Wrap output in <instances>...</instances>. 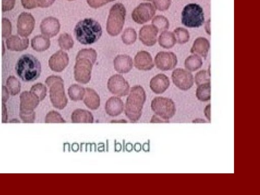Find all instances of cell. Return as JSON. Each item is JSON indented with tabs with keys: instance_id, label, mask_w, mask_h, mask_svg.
Instances as JSON below:
<instances>
[{
	"instance_id": "1",
	"label": "cell",
	"mask_w": 260,
	"mask_h": 195,
	"mask_svg": "<svg viewBox=\"0 0 260 195\" xmlns=\"http://www.w3.org/2000/svg\"><path fill=\"white\" fill-rule=\"evenodd\" d=\"M96 52L92 48L80 50L76 57L74 78L82 84L88 83L91 79L92 68L96 59Z\"/></svg>"
},
{
	"instance_id": "2",
	"label": "cell",
	"mask_w": 260,
	"mask_h": 195,
	"mask_svg": "<svg viewBox=\"0 0 260 195\" xmlns=\"http://www.w3.org/2000/svg\"><path fill=\"white\" fill-rule=\"evenodd\" d=\"M146 95L144 88L140 85L131 88L124 105V113L132 122L138 121L141 117Z\"/></svg>"
},
{
	"instance_id": "3",
	"label": "cell",
	"mask_w": 260,
	"mask_h": 195,
	"mask_svg": "<svg viewBox=\"0 0 260 195\" xmlns=\"http://www.w3.org/2000/svg\"><path fill=\"white\" fill-rule=\"evenodd\" d=\"M15 69L17 76L24 82H32L37 80L41 73L39 60L30 54L22 55L17 60Z\"/></svg>"
},
{
	"instance_id": "4",
	"label": "cell",
	"mask_w": 260,
	"mask_h": 195,
	"mask_svg": "<svg viewBox=\"0 0 260 195\" xmlns=\"http://www.w3.org/2000/svg\"><path fill=\"white\" fill-rule=\"evenodd\" d=\"M76 39L82 44L90 45L96 42L102 35L100 23L91 18L79 21L74 28Z\"/></svg>"
},
{
	"instance_id": "5",
	"label": "cell",
	"mask_w": 260,
	"mask_h": 195,
	"mask_svg": "<svg viewBox=\"0 0 260 195\" xmlns=\"http://www.w3.org/2000/svg\"><path fill=\"white\" fill-rule=\"evenodd\" d=\"M49 88V98L53 106L59 110L64 109L68 104L63 79L58 76L51 75L45 80Z\"/></svg>"
},
{
	"instance_id": "6",
	"label": "cell",
	"mask_w": 260,
	"mask_h": 195,
	"mask_svg": "<svg viewBox=\"0 0 260 195\" xmlns=\"http://www.w3.org/2000/svg\"><path fill=\"white\" fill-rule=\"evenodd\" d=\"M205 22L204 13L202 7L196 3L185 5L181 12V23L188 28H198Z\"/></svg>"
},
{
	"instance_id": "7",
	"label": "cell",
	"mask_w": 260,
	"mask_h": 195,
	"mask_svg": "<svg viewBox=\"0 0 260 195\" xmlns=\"http://www.w3.org/2000/svg\"><path fill=\"white\" fill-rule=\"evenodd\" d=\"M126 10L121 3H116L111 8L108 18L106 29L112 36L118 35L122 30L124 23Z\"/></svg>"
},
{
	"instance_id": "8",
	"label": "cell",
	"mask_w": 260,
	"mask_h": 195,
	"mask_svg": "<svg viewBox=\"0 0 260 195\" xmlns=\"http://www.w3.org/2000/svg\"><path fill=\"white\" fill-rule=\"evenodd\" d=\"M151 108L155 115L165 120H169L176 113L174 102L166 97H155L151 102Z\"/></svg>"
},
{
	"instance_id": "9",
	"label": "cell",
	"mask_w": 260,
	"mask_h": 195,
	"mask_svg": "<svg viewBox=\"0 0 260 195\" xmlns=\"http://www.w3.org/2000/svg\"><path fill=\"white\" fill-rule=\"evenodd\" d=\"M171 79L173 84L183 91L189 90L194 83V78L191 72L181 68L173 70Z\"/></svg>"
},
{
	"instance_id": "10",
	"label": "cell",
	"mask_w": 260,
	"mask_h": 195,
	"mask_svg": "<svg viewBox=\"0 0 260 195\" xmlns=\"http://www.w3.org/2000/svg\"><path fill=\"white\" fill-rule=\"evenodd\" d=\"M156 9L150 3H142L135 8L132 12L133 20L140 24L150 21L155 15Z\"/></svg>"
},
{
	"instance_id": "11",
	"label": "cell",
	"mask_w": 260,
	"mask_h": 195,
	"mask_svg": "<svg viewBox=\"0 0 260 195\" xmlns=\"http://www.w3.org/2000/svg\"><path fill=\"white\" fill-rule=\"evenodd\" d=\"M178 63L176 55L171 51H160L154 57V64L162 71L174 70Z\"/></svg>"
},
{
	"instance_id": "12",
	"label": "cell",
	"mask_w": 260,
	"mask_h": 195,
	"mask_svg": "<svg viewBox=\"0 0 260 195\" xmlns=\"http://www.w3.org/2000/svg\"><path fill=\"white\" fill-rule=\"evenodd\" d=\"M109 91L119 96H124L129 93V85L125 79L119 74L110 77L107 82Z\"/></svg>"
},
{
	"instance_id": "13",
	"label": "cell",
	"mask_w": 260,
	"mask_h": 195,
	"mask_svg": "<svg viewBox=\"0 0 260 195\" xmlns=\"http://www.w3.org/2000/svg\"><path fill=\"white\" fill-rule=\"evenodd\" d=\"M35 26V19L33 16L27 12H22L18 17L17 32L21 37L27 38L33 31Z\"/></svg>"
},
{
	"instance_id": "14",
	"label": "cell",
	"mask_w": 260,
	"mask_h": 195,
	"mask_svg": "<svg viewBox=\"0 0 260 195\" xmlns=\"http://www.w3.org/2000/svg\"><path fill=\"white\" fill-rule=\"evenodd\" d=\"M69 62V58L68 54L60 50L57 51L50 57L48 64L53 71L60 72L66 68Z\"/></svg>"
},
{
	"instance_id": "15",
	"label": "cell",
	"mask_w": 260,
	"mask_h": 195,
	"mask_svg": "<svg viewBox=\"0 0 260 195\" xmlns=\"http://www.w3.org/2000/svg\"><path fill=\"white\" fill-rule=\"evenodd\" d=\"M40 27L43 35L49 38L54 37L58 33L60 25L57 18L50 16L42 21Z\"/></svg>"
},
{
	"instance_id": "16",
	"label": "cell",
	"mask_w": 260,
	"mask_h": 195,
	"mask_svg": "<svg viewBox=\"0 0 260 195\" xmlns=\"http://www.w3.org/2000/svg\"><path fill=\"white\" fill-rule=\"evenodd\" d=\"M158 30L152 24L144 25L139 30V39L147 46H152L157 42Z\"/></svg>"
},
{
	"instance_id": "17",
	"label": "cell",
	"mask_w": 260,
	"mask_h": 195,
	"mask_svg": "<svg viewBox=\"0 0 260 195\" xmlns=\"http://www.w3.org/2000/svg\"><path fill=\"white\" fill-rule=\"evenodd\" d=\"M170 82L168 77L164 74L154 76L150 81L151 90L155 94H161L169 88Z\"/></svg>"
},
{
	"instance_id": "18",
	"label": "cell",
	"mask_w": 260,
	"mask_h": 195,
	"mask_svg": "<svg viewBox=\"0 0 260 195\" xmlns=\"http://www.w3.org/2000/svg\"><path fill=\"white\" fill-rule=\"evenodd\" d=\"M19 97L20 110L32 111L40 102L39 98L30 90L23 91Z\"/></svg>"
},
{
	"instance_id": "19",
	"label": "cell",
	"mask_w": 260,
	"mask_h": 195,
	"mask_svg": "<svg viewBox=\"0 0 260 195\" xmlns=\"http://www.w3.org/2000/svg\"><path fill=\"white\" fill-rule=\"evenodd\" d=\"M134 65L140 70H151L154 66L150 54L146 51L138 52L134 58Z\"/></svg>"
},
{
	"instance_id": "20",
	"label": "cell",
	"mask_w": 260,
	"mask_h": 195,
	"mask_svg": "<svg viewBox=\"0 0 260 195\" xmlns=\"http://www.w3.org/2000/svg\"><path fill=\"white\" fill-rule=\"evenodd\" d=\"M124 108V105L123 101L117 96L110 97L105 103V111L111 117H116L120 115L123 111Z\"/></svg>"
},
{
	"instance_id": "21",
	"label": "cell",
	"mask_w": 260,
	"mask_h": 195,
	"mask_svg": "<svg viewBox=\"0 0 260 195\" xmlns=\"http://www.w3.org/2000/svg\"><path fill=\"white\" fill-rule=\"evenodd\" d=\"M210 47V42L206 38L200 37L195 39L190 52L191 54L199 55L202 58H206Z\"/></svg>"
},
{
	"instance_id": "22",
	"label": "cell",
	"mask_w": 260,
	"mask_h": 195,
	"mask_svg": "<svg viewBox=\"0 0 260 195\" xmlns=\"http://www.w3.org/2000/svg\"><path fill=\"white\" fill-rule=\"evenodd\" d=\"M7 48L13 51H22L27 48L29 45V40L27 38H23L12 35L6 39Z\"/></svg>"
},
{
	"instance_id": "23",
	"label": "cell",
	"mask_w": 260,
	"mask_h": 195,
	"mask_svg": "<svg viewBox=\"0 0 260 195\" xmlns=\"http://www.w3.org/2000/svg\"><path fill=\"white\" fill-rule=\"evenodd\" d=\"M114 66L117 72L127 73L133 68L132 58L127 55H118L114 60Z\"/></svg>"
},
{
	"instance_id": "24",
	"label": "cell",
	"mask_w": 260,
	"mask_h": 195,
	"mask_svg": "<svg viewBox=\"0 0 260 195\" xmlns=\"http://www.w3.org/2000/svg\"><path fill=\"white\" fill-rule=\"evenodd\" d=\"M85 106L91 110H97L100 106V98L96 92L92 88L85 89V94L83 98Z\"/></svg>"
},
{
	"instance_id": "25",
	"label": "cell",
	"mask_w": 260,
	"mask_h": 195,
	"mask_svg": "<svg viewBox=\"0 0 260 195\" xmlns=\"http://www.w3.org/2000/svg\"><path fill=\"white\" fill-rule=\"evenodd\" d=\"M72 123H93L94 120L92 113L85 109H77L73 111L71 116Z\"/></svg>"
},
{
	"instance_id": "26",
	"label": "cell",
	"mask_w": 260,
	"mask_h": 195,
	"mask_svg": "<svg viewBox=\"0 0 260 195\" xmlns=\"http://www.w3.org/2000/svg\"><path fill=\"white\" fill-rule=\"evenodd\" d=\"M158 42L160 47L165 49H171L176 43V40L173 32L165 30L160 32Z\"/></svg>"
},
{
	"instance_id": "27",
	"label": "cell",
	"mask_w": 260,
	"mask_h": 195,
	"mask_svg": "<svg viewBox=\"0 0 260 195\" xmlns=\"http://www.w3.org/2000/svg\"><path fill=\"white\" fill-rule=\"evenodd\" d=\"M50 45L49 39L44 35L35 36L31 41V47L37 52H42L47 50Z\"/></svg>"
},
{
	"instance_id": "28",
	"label": "cell",
	"mask_w": 260,
	"mask_h": 195,
	"mask_svg": "<svg viewBox=\"0 0 260 195\" xmlns=\"http://www.w3.org/2000/svg\"><path fill=\"white\" fill-rule=\"evenodd\" d=\"M203 63V59L201 56L192 54L186 58L184 64L186 70L192 72L200 69L202 67Z\"/></svg>"
},
{
	"instance_id": "29",
	"label": "cell",
	"mask_w": 260,
	"mask_h": 195,
	"mask_svg": "<svg viewBox=\"0 0 260 195\" xmlns=\"http://www.w3.org/2000/svg\"><path fill=\"white\" fill-rule=\"evenodd\" d=\"M210 82L201 84L197 86L196 96L198 100L202 102H207L210 100Z\"/></svg>"
},
{
	"instance_id": "30",
	"label": "cell",
	"mask_w": 260,
	"mask_h": 195,
	"mask_svg": "<svg viewBox=\"0 0 260 195\" xmlns=\"http://www.w3.org/2000/svg\"><path fill=\"white\" fill-rule=\"evenodd\" d=\"M68 93L70 99L73 101H81L85 94V89L77 84L71 85L68 88Z\"/></svg>"
},
{
	"instance_id": "31",
	"label": "cell",
	"mask_w": 260,
	"mask_h": 195,
	"mask_svg": "<svg viewBox=\"0 0 260 195\" xmlns=\"http://www.w3.org/2000/svg\"><path fill=\"white\" fill-rule=\"evenodd\" d=\"M151 23L157 29L158 32H160L168 30L170 26L168 19L162 15H158L153 17Z\"/></svg>"
},
{
	"instance_id": "32",
	"label": "cell",
	"mask_w": 260,
	"mask_h": 195,
	"mask_svg": "<svg viewBox=\"0 0 260 195\" xmlns=\"http://www.w3.org/2000/svg\"><path fill=\"white\" fill-rule=\"evenodd\" d=\"M173 33L175 35L176 43L180 45L184 44L188 42L190 38V35L188 30L182 27L176 28Z\"/></svg>"
},
{
	"instance_id": "33",
	"label": "cell",
	"mask_w": 260,
	"mask_h": 195,
	"mask_svg": "<svg viewBox=\"0 0 260 195\" xmlns=\"http://www.w3.org/2000/svg\"><path fill=\"white\" fill-rule=\"evenodd\" d=\"M7 87L12 95H15L21 90V84L19 81L14 76H9L6 81Z\"/></svg>"
},
{
	"instance_id": "34",
	"label": "cell",
	"mask_w": 260,
	"mask_h": 195,
	"mask_svg": "<svg viewBox=\"0 0 260 195\" xmlns=\"http://www.w3.org/2000/svg\"><path fill=\"white\" fill-rule=\"evenodd\" d=\"M58 43L60 48L63 50H69L74 45V41L71 36L67 33L61 34L58 39Z\"/></svg>"
},
{
	"instance_id": "35",
	"label": "cell",
	"mask_w": 260,
	"mask_h": 195,
	"mask_svg": "<svg viewBox=\"0 0 260 195\" xmlns=\"http://www.w3.org/2000/svg\"><path fill=\"white\" fill-rule=\"evenodd\" d=\"M194 82L198 86L203 83L210 82V72L209 68L207 70H201L198 72L194 76Z\"/></svg>"
},
{
	"instance_id": "36",
	"label": "cell",
	"mask_w": 260,
	"mask_h": 195,
	"mask_svg": "<svg viewBox=\"0 0 260 195\" xmlns=\"http://www.w3.org/2000/svg\"><path fill=\"white\" fill-rule=\"evenodd\" d=\"M30 91L35 94L40 100L43 101L47 94V88L43 84L37 83L33 85Z\"/></svg>"
},
{
	"instance_id": "37",
	"label": "cell",
	"mask_w": 260,
	"mask_h": 195,
	"mask_svg": "<svg viewBox=\"0 0 260 195\" xmlns=\"http://www.w3.org/2000/svg\"><path fill=\"white\" fill-rule=\"evenodd\" d=\"M122 42L126 45L133 44L137 39V33L134 29L127 28L125 29L121 36Z\"/></svg>"
},
{
	"instance_id": "38",
	"label": "cell",
	"mask_w": 260,
	"mask_h": 195,
	"mask_svg": "<svg viewBox=\"0 0 260 195\" xmlns=\"http://www.w3.org/2000/svg\"><path fill=\"white\" fill-rule=\"evenodd\" d=\"M45 123H66V120L61 115L56 111H50L46 115Z\"/></svg>"
},
{
	"instance_id": "39",
	"label": "cell",
	"mask_w": 260,
	"mask_h": 195,
	"mask_svg": "<svg viewBox=\"0 0 260 195\" xmlns=\"http://www.w3.org/2000/svg\"><path fill=\"white\" fill-rule=\"evenodd\" d=\"M19 116L24 123H32L35 120L36 114L34 110H20Z\"/></svg>"
},
{
	"instance_id": "40",
	"label": "cell",
	"mask_w": 260,
	"mask_h": 195,
	"mask_svg": "<svg viewBox=\"0 0 260 195\" xmlns=\"http://www.w3.org/2000/svg\"><path fill=\"white\" fill-rule=\"evenodd\" d=\"M2 37L8 38L12 33V24L10 21L7 18H2Z\"/></svg>"
},
{
	"instance_id": "41",
	"label": "cell",
	"mask_w": 260,
	"mask_h": 195,
	"mask_svg": "<svg viewBox=\"0 0 260 195\" xmlns=\"http://www.w3.org/2000/svg\"><path fill=\"white\" fill-rule=\"evenodd\" d=\"M152 3L155 9L160 11H165L170 8L171 0H152Z\"/></svg>"
},
{
	"instance_id": "42",
	"label": "cell",
	"mask_w": 260,
	"mask_h": 195,
	"mask_svg": "<svg viewBox=\"0 0 260 195\" xmlns=\"http://www.w3.org/2000/svg\"><path fill=\"white\" fill-rule=\"evenodd\" d=\"M114 1L115 0H86L89 6L93 8H99Z\"/></svg>"
},
{
	"instance_id": "43",
	"label": "cell",
	"mask_w": 260,
	"mask_h": 195,
	"mask_svg": "<svg viewBox=\"0 0 260 195\" xmlns=\"http://www.w3.org/2000/svg\"><path fill=\"white\" fill-rule=\"evenodd\" d=\"M15 4V0H2V11L6 12L13 9Z\"/></svg>"
},
{
	"instance_id": "44",
	"label": "cell",
	"mask_w": 260,
	"mask_h": 195,
	"mask_svg": "<svg viewBox=\"0 0 260 195\" xmlns=\"http://www.w3.org/2000/svg\"><path fill=\"white\" fill-rule=\"evenodd\" d=\"M21 3L26 9H32L38 7V0H21Z\"/></svg>"
},
{
	"instance_id": "45",
	"label": "cell",
	"mask_w": 260,
	"mask_h": 195,
	"mask_svg": "<svg viewBox=\"0 0 260 195\" xmlns=\"http://www.w3.org/2000/svg\"><path fill=\"white\" fill-rule=\"evenodd\" d=\"M55 0H38V7L47 8L51 6Z\"/></svg>"
},
{
	"instance_id": "46",
	"label": "cell",
	"mask_w": 260,
	"mask_h": 195,
	"mask_svg": "<svg viewBox=\"0 0 260 195\" xmlns=\"http://www.w3.org/2000/svg\"><path fill=\"white\" fill-rule=\"evenodd\" d=\"M9 91L7 87L2 86V103H6L9 97Z\"/></svg>"
},
{
	"instance_id": "47",
	"label": "cell",
	"mask_w": 260,
	"mask_h": 195,
	"mask_svg": "<svg viewBox=\"0 0 260 195\" xmlns=\"http://www.w3.org/2000/svg\"><path fill=\"white\" fill-rule=\"evenodd\" d=\"M8 113L7 109L5 103H2V122L6 123L7 121Z\"/></svg>"
},
{
	"instance_id": "48",
	"label": "cell",
	"mask_w": 260,
	"mask_h": 195,
	"mask_svg": "<svg viewBox=\"0 0 260 195\" xmlns=\"http://www.w3.org/2000/svg\"><path fill=\"white\" fill-rule=\"evenodd\" d=\"M150 122L151 123H158V122L166 123V122H169V120H165L162 119V118H161L160 117H159V116H158L157 115H153V116L152 117V118L150 120Z\"/></svg>"
},
{
	"instance_id": "49",
	"label": "cell",
	"mask_w": 260,
	"mask_h": 195,
	"mask_svg": "<svg viewBox=\"0 0 260 195\" xmlns=\"http://www.w3.org/2000/svg\"><path fill=\"white\" fill-rule=\"evenodd\" d=\"M204 114L206 117L210 122V104H209L204 109Z\"/></svg>"
},
{
	"instance_id": "50",
	"label": "cell",
	"mask_w": 260,
	"mask_h": 195,
	"mask_svg": "<svg viewBox=\"0 0 260 195\" xmlns=\"http://www.w3.org/2000/svg\"><path fill=\"white\" fill-rule=\"evenodd\" d=\"M205 23V30L207 34L209 35H211V29H210V19L209 18Z\"/></svg>"
},
{
	"instance_id": "51",
	"label": "cell",
	"mask_w": 260,
	"mask_h": 195,
	"mask_svg": "<svg viewBox=\"0 0 260 195\" xmlns=\"http://www.w3.org/2000/svg\"><path fill=\"white\" fill-rule=\"evenodd\" d=\"M193 123H205L206 121L202 118H197L192 121Z\"/></svg>"
},
{
	"instance_id": "52",
	"label": "cell",
	"mask_w": 260,
	"mask_h": 195,
	"mask_svg": "<svg viewBox=\"0 0 260 195\" xmlns=\"http://www.w3.org/2000/svg\"><path fill=\"white\" fill-rule=\"evenodd\" d=\"M5 49L4 43V41H2V55L3 56L5 54Z\"/></svg>"
},
{
	"instance_id": "53",
	"label": "cell",
	"mask_w": 260,
	"mask_h": 195,
	"mask_svg": "<svg viewBox=\"0 0 260 195\" xmlns=\"http://www.w3.org/2000/svg\"><path fill=\"white\" fill-rule=\"evenodd\" d=\"M10 122H19V121L16 119H13L10 121Z\"/></svg>"
},
{
	"instance_id": "54",
	"label": "cell",
	"mask_w": 260,
	"mask_h": 195,
	"mask_svg": "<svg viewBox=\"0 0 260 195\" xmlns=\"http://www.w3.org/2000/svg\"><path fill=\"white\" fill-rule=\"evenodd\" d=\"M145 1H152V0H145Z\"/></svg>"
},
{
	"instance_id": "55",
	"label": "cell",
	"mask_w": 260,
	"mask_h": 195,
	"mask_svg": "<svg viewBox=\"0 0 260 195\" xmlns=\"http://www.w3.org/2000/svg\"><path fill=\"white\" fill-rule=\"evenodd\" d=\"M68 1H74V0H68Z\"/></svg>"
}]
</instances>
